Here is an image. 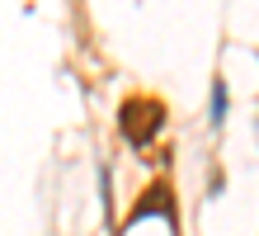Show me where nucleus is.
Here are the masks:
<instances>
[{
	"instance_id": "f257e3e1",
	"label": "nucleus",
	"mask_w": 259,
	"mask_h": 236,
	"mask_svg": "<svg viewBox=\"0 0 259 236\" xmlns=\"http://www.w3.org/2000/svg\"><path fill=\"white\" fill-rule=\"evenodd\" d=\"M160 123H165V109L156 99H127L123 104V132L132 142H151L160 132Z\"/></svg>"
}]
</instances>
